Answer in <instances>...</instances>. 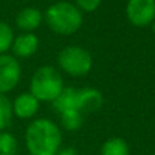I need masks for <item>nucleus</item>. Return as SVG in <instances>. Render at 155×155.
<instances>
[{
	"instance_id": "17",
	"label": "nucleus",
	"mask_w": 155,
	"mask_h": 155,
	"mask_svg": "<svg viewBox=\"0 0 155 155\" xmlns=\"http://www.w3.org/2000/svg\"><path fill=\"white\" fill-rule=\"evenodd\" d=\"M102 4V0H74V6L81 12H94Z\"/></svg>"
},
{
	"instance_id": "2",
	"label": "nucleus",
	"mask_w": 155,
	"mask_h": 155,
	"mask_svg": "<svg viewBox=\"0 0 155 155\" xmlns=\"http://www.w3.org/2000/svg\"><path fill=\"white\" fill-rule=\"evenodd\" d=\"M45 22L54 33L61 36H71L82 26V12L70 2H56L45 10Z\"/></svg>"
},
{
	"instance_id": "4",
	"label": "nucleus",
	"mask_w": 155,
	"mask_h": 155,
	"mask_svg": "<svg viewBox=\"0 0 155 155\" xmlns=\"http://www.w3.org/2000/svg\"><path fill=\"white\" fill-rule=\"evenodd\" d=\"M58 66L71 77H84L92 70L94 59L89 51L78 45H68L58 54Z\"/></svg>"
},
{
	"instance_id": "7",
	"label": "nucleus",
	"mask_w": 155,
	"mask_h": 155,
	"mask_svg": "<svg viewBox=\"0 0 155 155\" xmlns=\"http://www.w3.org/2000/svg\"><path fill=\"white\" fill-rule=\"evenodd\" d=\"M104 103L103 94L96 88H81L76 94V108L80 113H95L100 110Z\"/></svg>"
},
{
	"instance_id": "6",
	"label": "nucleus",
	"mask_w": 155,
	"mask_h": 155,
	"mask_svg": "<svg viewBox=\"0 0 155 155\" xmlns=\"http://www.w3.org/2000/svg\"><path fill=\"white\" fill-rule=\"evenodd\" d=\"M22 69L18 59L12 55H0V94H8L19 84Z\"/></svg>"
},
{
	"instance_id": "18",
	"label": "nucleus",
	"mask_w": 155,
	"mask_h": 155,
	"mask_svg": "<svg viewBox=\"0 0 155 155\" xmlns=\"http://www.w3.org/2000/svg\"><path fill=\"white\" fill-rule=\"evenodd\" d=\"M55 155H78V152L73 147H68V148H61Z\"/></svg>"
},
{
	"instance_id": "3",
	"label": "nucleus",
	"mask_w": 155,
	"mask_h": 155,
	"mask_svg": "<svg viewBox=\"0 0 155 155\" xmlns=\"http://www.w3.org/2000/svg\"><path fill=\"white\" fill-rule=\"evenodd\" d=\"M64 82L59 70L51 64L40 66L30 78L29 92L38 102L52 103L63 91Z\"/></svg>"
},
{
	"instance_id": "12",
	"label": "nucleus",
	"mask_w": 155,
	"mask_h": 155,
	"mask_svg": "<svg viewBox=\"0 0 155 155\" xmlns=\"http://www.w3.org/2000/svg\"><path fill=\"white\" fill-rule=\"evenodd\" d=\"M129 146L122 137H110L100 147V155H129Z\"/></svg>"
},
{
	"instance_id": "1",
	"label": "nucleus",
	"mask_w": 155,
	"mask_h": 155,
	"mask_svg": "<svg viewBox=\"0 0 155 155\" xmlns=\"http://www.w3.org/2000/svg\"><path fill=\"white\" fill-rule=\"evenodd\" d=\"M25 143L30 155H55L61 150L62 132L54 121L37 118L28 125Z\"/></svg>"
},
{
	"instance_id": "8",
	"label": "nucleus",
	"mask_w": 155,
	"mask_h": 155,
	"mask_svg": "<svg viewBox=\"0 0 155 155\" xmlns=\"http://www.w3.org/2000/svg\"><path fill=\"white\" fill-rule=\"evenodd\" d=\"M12 103V114L19 120H32L40 108V102L30 92L18 95Z\"/></svg>"
},
{
	"instance_id": "19",
	"label": "nucleus",
	"mask_w": 155,
	"mask_h": 155,
	"mask_svg": "<svg viewBox=\"0 0 155 155\" xmlns=\"http://www.w3.org/2000/svg\"><path fill=\"white\" fill-rule=\"evenodd\" d=\"M151 28H152V32L155 33V21H154V22H152V24H151Z\"/></svg>"
},
{
	"instance_id": "9",
	"label": "nucleus",
	"mask_w": 155,
	"mask_h": 155,
	"mask_svg": "<svg viewBox=\"0 0 155 155\" xmlns=\"http://www.w3.org/2000/svg\"><path fill=\"white\" fill-rule=\"evenodd\" d=\"M40 40L35 33H21L19 36H15L12 41L11 50L15 58H24L28 59L33 56L38 50Z\"/></svg>"
},
{
	"instance_id": "10",
	"label": "nucleus",
	"mask_w": 155,
	"mask_h": 155,
	"mask_svg": "<svg viewBox=\"0 0 155 155\" xmlns=\"http://www.w3.org/2000/svg\"><path fill=\"white\" fill-rule=\"evenodd\" d=\"M44 19L43 12L36 7H26L21 10L15 18V24L22 33H33Z\"/></svg>"
},
{
	"instance_id": "5",
	"label": "nucleus",
	"mask_w": 155,
	"mask_h": 155,
	"mask_svg": "<svg viewBox=\"0 0 155 155\" xmlns=\"http://www.w3.org/2000/svg\"><path fill=\"white\" fill-rule=\"evenodd\" d=\"M126 18L133 26H151L155 21V0H128Z\"/></svg>"
},
{
	"instance_id": "15",
	"label": "nucleus",
	"mask_w": 155,
	"mask_h": 155,
	"mask_svg": "<svg viewBox=\"0 0 155 155\" xmlns=\"http://www.w3.org/2000/svg\"><path fill=\"white\" fill-rule=\"evenodd\" d=\"M18 141L10 132H0V155H17Z\"/></svg>"
},
{
	"instance_id": "13",
	"label": "nucleus",
	"mask_w": 155,
	"mask_h": 155,
	"mask_svg": "<svg viewBox=\"0 0 155 155\" xmlns=\"http://www.w3.org/2000/svg\"><path fill=\"white\" fill-rule=\"evenodd\" d=\"M61 122L63 128L69 132H76L84 124V114L80 113L77 108H71V110H66V111L61 113Z\"/></svg>"
},
{
	"instance_id": "16",
	"label": "nucleus",
	"mask_w": 155,
	"mask_h": 155,
	"mask_svg": "<svg viewBox=\"0 0 155 155\" xmlns=\"http://www.w3.org/2000/svg\"><path fill=\"white\" fill-rule=\"evenodd\" d=\"M14 38H15V35L12 28L7 22L0 21V55L7 54V51L11 50Z\"/></svg>"
},
{
	"instance_id": "14",
	"label": "nucleus",
	"mask_w": 155,
	"mask_h": 155,
	"mask_svg": "<svg viewBox=\"0 0 155 155\" xmlns=\"http://www.w3.org/2000/svg\"><path fill=\"white\" fill-rule=\"evenodd\" d=\"M12 103L6 95L0 94V132L6 130L12 121Z\"/></svg>"
},
{
	"instance_id": "11",
	"label": "nucleus",
	"mask_w": 155,
	"mask_h": 155,
	"mask_svg": "<svg viewBox=\"0 0 155 155\" xmlns=\"http://www.w3.org/2000/svg\"><path fill=\"white\" fill-rule=\"evenodd\" d=\"M76 94H77L76 88L64 87L63 91H62L61 94L58 95V97L52 102L54 108H55L59 114L66 111V110L76 108Z\"/></svg>"
}]
</instances>
